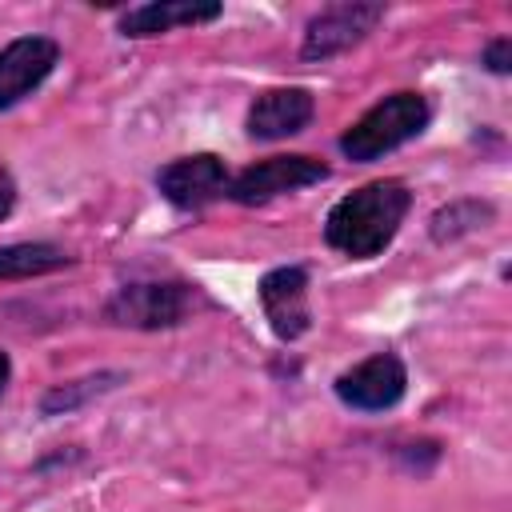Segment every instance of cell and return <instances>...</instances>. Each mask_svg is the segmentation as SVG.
Masks as SVG:
<instances>
[{
    "label": "cell",
    "instance_id": "6da1fadb",
    "mask_svg": "<svg viewBox=\"0 0 512 512\" xmlns=\"http://www.w3.org/2000/svg\"><path fill=\"white\" fill-rule=\"evenodd\" d=\"M408 208H412V192L404 180L360 184L356 192L340 196L328 208L324 240H328V248H336L348 260H372L396 240Z\"/></svg>",
    "mask_w": 512,
    "mask_h": 512
},
{
    "label": "cell",
    "instance_id": "7a4b0ae2",
    "mask_svg": "<svg viewBox=\"0 0 512 512\" xmlns=\"http://www.w3.org/2000/svg\"><path fill=\"white\" fill-rule=\"evenodd\" d=\"M200 308H208V296L188 280H128L108 296L104 320L116 328L160 332L192 320Z\"/></svg>",
    "mask_w": 512,
    "mask_h": 512
},
{
    "label": "cell",
    "instance_id": "3957f363",
    "mask_svg": "<svg viewBox=\"0 0 512 512\" xmlns=\"http://www.w3.org/2000/svg\"><path fill=\"white\" fill-rule=\"evenodd\" d=\"M432 120V108L420 92H392L380 104H372L344 136H340V152L356 164H372L388 152H396L400 144L416 140Z\"/></svg>",
    "mask_w": 512,
    "mask_h": 512
},
{
    "label": "cell",
    "instance_id": "277c9868",
    "mask_svg": "<svg viewBox=\"0 0 512 512\" xmlns=\"http://www.w3.org/2000/svg\"><path fill=\"white\" fill-rule=\"evenodd\" d=\"M384 16H388V4H380V0H340V4L320 8V12L308 20V28H304L300 60L324 64V60H332V56L356 48Z\"/></svg>",
    "mask_w": 512,
    "mask_h": 512
},
{
    "label": "cell",
    "instance_id": "5b68a950",
    "mask_svg": "<svg viewBox=\"0 0 512 512\" xmlns=\"http://www.w3.org/2000/svg\"><path fill=\"white\" fill-rule=\"evenodd\" d=\"M320 180H328L324 160L304 156V152H288V156H268V160L248 164L240 176H232L228 196L244 208H256V204H268L284 192H300V188L320 184Z\"/></svg>",
    "mask_w": 512,
    "mask_h": 512
},
{
    "label": "cell",
    "instance_id": "8992f818",
    "mask_svg": "<svg viewBox=\"0 0 512 512\" xmlns=\"http://www.w3.org/2000/svg\"><path fill=\"white\" fill-rule=\"evenodd\" d=\"M332 392L352 412H388L408 392V368L396 352H372L368 360L340 372Z\"/></svg>",
    "mask_w": 512,
    "mask_h": 512
},
{
    "label": "cell",
    "instance_id": "52a82bcc",
    "mask_svg": "<svg viewBox=\"0 0 512 512\" xmlns=\"http://www.w3.org/2000/svg\"><path fill=\"white\" fill-rule=\"evenodd\" d=\"M228 184H232L228 164L216 152L176 156L172 164H164L156 172V188L176 212H200V208L216 204L220 196H228Z\"/></svg>",
    "mask_w": 512,
    "mask_h": 512
},
{
    "label": "cell",
    "instance_id": "ba28073f",
    "mask_svg": "<svg viewBox=\"0 0 512 512\" xmlns=\"http://www.w3.org/2000/svg\"><path fill=\"white\" fill-rule=\"evenodd\" d=\"M260 308L268 328L276 332V340L292 344L312 328V304H308V268L300 264H280L268 268L256 284Z\"/></svg>",
    "mask_w": 512,
    "mask_h": 512
},
{
    "label": "cell",
    "instance_id": "9c48e42d",
    "mask_svg": "<svg viewBox=\"0 0 512 512\" xmlns=\"http://www.w3.org/2000/svg\"><path fill=\"white\" fill-rule=\"evenodd\" d=\"M60 64V44L52 36H16L0 48V112L16 108L24 96H32L52 68Z\"/></svg>",
    "mask_w": 512,
    "mask_h": 512
},
{
    "label": "cell",
    "instance_id": "30bf717a",
    "mask_svg": "<svg viewBox=\"0 0 512 512\" xmlns=\"http://www.w3.org/2000/svg\"><path fill=\"white\" fill-rule=\"evenodd\" d=\"M316 100L308 88H268L248 104L244 132L252 140H284L312 124Z\"/></svg>",
    "mask_w": 512,
    "mask_h": 512
},
{
    "label": "cell",
    "instance_id": "8fae6325",
    "mask_svg": "<svg viewBox=\"0 0 512 512\" xmlns=\"http://www.w3.org/2000/svg\"><path fill=\"white\" fill-rule=\"evenodd\" d=\"M220 16H224V4H216V0H152V4H136V8L120 12L116 28L128 40H148V36H164L172 28L212 24Z\"/></svg>",
    "mask_w": 512,
    "mask_h": 512
},
{
    "label": "cell",
    "instance_id": "7c38bea8",
    "mask_svg": "<svg viewBox=\"0 0 512 512\" xmlns=\"http://www.w3.org/2000/svg\"><path fill=\"white\" fill-rule=\"evenodd\" d=\"M72 256L48 240H20V244H4L0 248V284L8 280H32V276H48L68 268Z\"/></svg>",
    "mask_w": 512,
    "mask_h": 512
},
{
    "label": "cell",
    "instance_id": "4fadbf2b",
    "mask_svg": "<svg viewBox=\"0 0 512 512\" xmlns=\"http://www.w3.org/2000/svg\"><path fill=\"white\" fill-rule=\"evenodd\" d=\"M124 380H128L124 372H92V376H80V380H68V384H52L40 396V416H68V412L84 408L88 400L120 388Z\"/></svg>",
    "mask_w": 512,
    "mask_h": 512
},
{
    "label": "cell",
    "instance_id": "5bb4252c",
    "mask_svg": "<svg viewBox=\"0 0 512 512\" xmlns=\"http://www.w3.org/2000/svg\"><path fill=\"white\" fill-rule=\"evenodd\" d=\"M492 216H496V208L488 200H452V204H444V208L432 212L428 232H432L436 244H452V240L472 236L484 224H492Z\"/></svg>",
    "mask_w": 512,
    "mask_h": 512
},
{
    "label": "cell",
    "instance_id": "9a60e30c",
    "mask_svg": "<svg viewBox=\"0 0 512 512\" xmlns=\"http://www.w3.org/2000/svg\"><path fill=\"white\" fill-rule=\"evenodd\" d=\"M480 64H484L488 72H496V76H508V72H512V40H508V36L488 40L484 52H480Z\"/></svg>",
    "mask_w": 512,
    "mask_h": 512
},
{
    "label": "cell",
    "instance_id": "2e32d148",
    "mask_svg": "<svg viewBox=\"0 0 512 512\" xmlns=\"http://www.w3.org/2000/svg\"><path fill=\"white\" fill-rule=\"evenodd\" d=\"M12 208H16V184H12V176L0 168V220H8Z\"/></svg>",
    "mask_w": 512,
    "mask_h": 512
},
{
    "label": "cell",
    "instance_id": "e0dca14e",
    "mask_svg": "<svg viewBox=\"0 0 512 512\" xmlns=\"http://www.w3.org/2000/svg\"><path fill=\"white\" fill-rule=\"evenodd\" d=\"M8 380H12V360H8V352L0 348V392L8 388Z\"/></svg>",
    "mask_w": 512,
    "mask_h": 512
}]
</instances>
